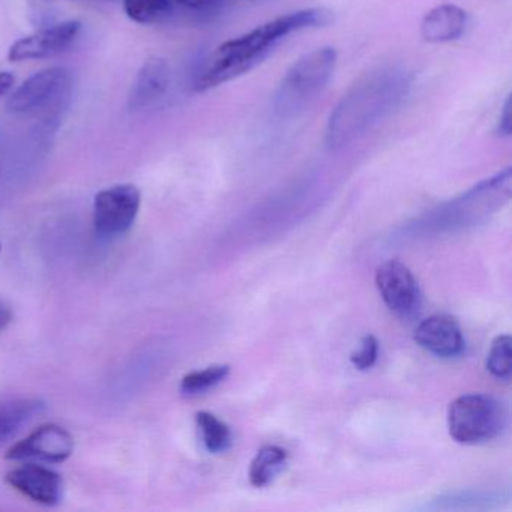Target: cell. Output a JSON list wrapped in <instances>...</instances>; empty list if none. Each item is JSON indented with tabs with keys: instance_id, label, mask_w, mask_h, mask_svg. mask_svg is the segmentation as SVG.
<instances>
[{
	"instance_id": "cell-10",
	"label": "cell",
	"mask_w": 512,
	"mask_h": 512,
	"mask_svg": "<svg viewBox=\"0 0 512 512\" xmlns=\"http://www.w3.org/2000/svg\"><path fill=\"white\" fill-rule=\"evenodd\" d=\"M5 482L23 496L46 506L58 505L64 491L61 475L50 467L37 463L16 467L7 473Z\"/></svg>"
},
{
	"instance_id": "cell-2",
	"label": "cell",
	"mask_w": 512,
	"mask_h": 512,
	"mask_svg": "<svg viewBox=\"0 0 512 512\" xmlns=\"http://www.w3.org/2000/svg\"><path fill=\"white\" fill-rule=\"evenodd\" d=\"M410 88L406 68L382 65L362 74L329 115L325 140L329 148L349 145L382 121Z\"/></svg>"
},
{
	"instance_id": "cell-19",
	"label": "cell",
	"mask_w": 512,
	"mask_h": 512,
	"mask_svg": "<svg viewBox=\"0 0 512 512\" xmlns=\"http://www.w3.org/2000/svg\"><path fill=\"white\" fill-rule=\"evenodd\" d=\"M511 344L509 335H499L491 343L487 356V370L497 379L508 382L511 379Z\"/></svg>"
},
{
	"instance_id": "cell-1",
	"label": "cell",
	"mask_w": 512,
	"mask_h": 512,
	"mask_svg": "<svg viewBox=\"0 0 512 512\" xmlns=\"http://www.w3.org/2000/svg\"><path fill=\"white\" fill-rule=\"evenodd\" d=\"M332 20V11L326 8H305L295 13L283 14L241 37L226 41L209 56L194 82V91H211L250 73L290 35L308 29L325 28Z\"/></svg>"
},
{
	"instance_id": "cell-23",
	"label": "cell",
	"mask_w": 512,
	"mask_h": 512,
	"mask_svg": "<svg viewBox=\"0 0 512 512\" xmlns=\"http://www.w3.org/2000/svg\"><path fill=\"white\" fill-rule=\"evenodd\" d=\"M172 2H176L181 7L188 8V10H202V8L211 5L214 0H172Z\"/></svg>"
},
{
	"instance_id": "cell-25",
	"label": "cell",
	"mask_w": 512,
	"mask_h": 512,
	"mask_svg": "<svg viewBox=\"0 0 512 512\" xmlns=\"http://www.w3.org/2000/svg\"><path fill=\"white\" fill-rule=\"evenodd\" d=\"M0 251H2V244H0Z\"/></svg>"
},
{
	"instance_id": "cell-7",
	"label": "cell",
	"mask_w": 512,
	"mask_h": 512,
	"mask_svg": "<svg viewBox=\"0 0 512 512\" xmlns=\"http://www.w3.org/2000/svg\"><path fill=\"white\" fill-rule=\"evenodd\" d=\"M82 28V22L79 20H67L26 35L11 44L8 49V61L19 64L61 55L76 43Z\"/></svg>"
},
{
	"instance_id": "cell-4",
	"label": "cell",
	"mask_w": 512,
	"mask_h": 512,
	"mask_svg": "<svg viewBox=\"0 0 512 512\" xmlns=\"http://www.w3.org/2000/svg\"><path fill=\"white\" fill-rule=\"evenodd\" d=\"M506 422L505 406L491 395H461L448 410L449 434L463 445L491 442L502 434Z\"/></svg>"
},
{
	"instance_id": "cell-9",
	"label": "cell",
	"mask_w": 512,
	"mask_h": 512,
	"mask_svg": "<svg viewBox=\"0 0 512 512\" xmlns=\"http://www.w3.org/2000/svg\"><path fill=\"white\" fill-rule=\"evenodd\" d=\"M70 73L62 67H50L38 71L26 79L11 95L7 103L8 112L13 115H25L40 109L44 104L61 94L68 86Z\"/></svg>"
},
{
	"instance_id": "cell-8",
	"label": "cell",
	"mask_w": 512,
	"mask_h": 512,
	"mask_svg": "<svg viewBox=\"0 0 512 512\" xmlns=\"http://www.w3.org/2000/svg\"><path fill=\"white\" fill-rule=\"evenodd\" d=\"M74 452V439L64 427L46 424L32 431L26 439L14 443L5 458L11 461L38 460L43 463H64Z\"/></svg>"
},
{
	"instance_id": "cell-5",
	"label": "cell",
	"mask_w": 512,
	"mask_h": 512,
	"mask_svg": "<svg viewBox=\"0 0 512 512\" xmlns=\"http://www.w3.org/2000/svg\"><path fill=\"white\" fill-rule=\"evenodd\" d=\"M142 206V193L133 184L101 190L94 200V227L98 235L115 238L133 227Z\"/></svg>"
},
{
	"instance_id": "cell-18",
	"label": "cell",
	"mask_w": 512,
	"mask_h": 512,
	"mask_svg": "<svg viewBox=\"0 0 512 512\" xmlns=\"http://www.w3.org/2000/svg\"><path fill=\"white\" fill-rule=\"evenodd\" d=\"M229 365H212L205 370L191 371L181 380V392L184 395H197L217 386L229 376Z\"/></svg>"
},
{
	"instance_id": "cell-12",
	"label": "cell",
	"mask_w": 512,
	"mask_h": 512,
	"mask_svg": "<svg viewBox=\"0 0 512 512\" xmlns=\"http://www.w3.org/2000/svg\"><path fill=\"white\" fill-rule=\"evenodd\" d=\"M169 62L160 56H152L143 62L137 71L136 79L128 95V110L130 112H142L148 107L154 106L158 100L164 97L170 86Z\"/></svg>"
},
{
	"instance_id": "cell-3",
	"label": "cell",
	"mask_w": 512,
	"mask_h": 512,
	"mask_svg": "<svg viewBox=\"0 0 512 512\" xmlns=\"http://www.w3.org/2000/svg\"><path fill=\"white\" fill-rule=\"evenodd\" d=\"M335 67L337 50L334 47H320L293 62L272 97L275 113L290 118L310 106L334 76Z\"/></svg>"
},
{
	"instance_id": "cell-14",
	"label": "cell",
	"mask_w": 512,
	"mask_h": 512,
	"mask_svg": "<svg viewBox=\"0 0 512 512\" xmlns=\"http://www.w3.org/2000/svg\"><path fill=\"white\" fill-rule=\"evenodd\" d=\"M46 404L38 398L0 400V443L13 437L20 428L43 412Z\"/></svg>"
},
{
	"instance_id": "cell-13",
	"label": "cell",
	"mask_w": 512,
	"mask_h": 512,
	"mask_svg": "<svg viewBox=\"0 0 512 512\" xmlns=\"http://www.w3.org/2000/svg\"><path fill=\"white\" fill-rule=\"evenodd\" d=\"M467 13L454 4H442L428 11L419 26L425 43L445 44L461 38L466 31Z\"/></svg>"
},
{
	"instance_id": "cell-16",
	"label": "cell",
	"mask_w": 512,
	"mask_h": 512,
	"mask_svg": "<svg viewBox=\"0 0 512 512\" xmlns=\"http://www.w3.org/2000/svg\"><path fill=\"white\" fill-rule=\"evenodd\" d=\"M196 424L202 436L203 445L211 454H221L232 446L229 425L212 415L211 412H197Z\"/></svg>"
},
{
	"instance_id": "cell-11",
	"label": "cell",
	"mask_w": 512,
	"mask_h": 512,
	"mask_svg": "<svg viewBox=\"0 0 512 512\" xmlns=\"http://www.w3.org/2000/svg\"><path fill=\"white\" fill-rule=\"evenodd\" d=\"M416 343L437 358L452 359L463 355L466 340L457 320L448 314H434L415 329Z\"/></svg>"
},
{
	"instance_id": "cell-24",
	"label": "cell",
	"mask_w": 512,
	"mask_h": 512,
	"mask_svg": "<svg viewBox=\"0 0 512 512\" xmlns=\"http://www.w3.org/2000/svg\"><path fill=\"white\" fill-rule=\"evenodd\" d=\"M11 319H13L11 311L5 308L4 305H0V332L10 325Z\"/></svg>"
},
{
	"instance_id": "cell-20",
	"label": "cell",
	"mask_w": 512,
	"mask_h": 512,
	"mask_svg": "<svg viewBox=\"0 0 512 512\" xmlns=\"http://www.w3.org/2000/svg\"><path fill=\"white\" fill-rule=\"evenodd\" d=\"M379 356V341L374 335H365L359 343L358 350L350 356L353 367L359 371H367L376 364Z\"/></svg>"
},
{
	"instance_id": "cell-22",
	"label": "cell",
	"mask_w": 512,
	"mask_h": 512,
	"mask_svg": "<svg viewBox=\"0 0 512 512\" xmlns=\"http://www.w3.org/2000/svg\"><path fill=\"white\" fill-rule=\"evenodd\" d=\"M16 85V76L11 71H0V97H5Z\"/></svg>"
},
{
	"instance_id": "cell-21",
	"label": "cell",
	"mask_w": 512,
	"mask_h": 512,
	"mask_svg": "<svg viewBox=\"0 0 512 512\" xmlns=\"http://www.w3.org/2000/svg\"><path fill=\"white\" fill-rule=\"evenodd\" d=\"M497 134L500 137L511 136V98L505 101V106L500 115L499 124H497Z\"/></svg>"
},
{
	"instance_id": "cell-15",
	"label": "cell",
	"mask_w": 512,
	"mask_h": 512,
	"mask_svg": "<svg viewBox=\"0 0 512 512\" xmlns=\"http://www.w3.org/2000/svg\"><path fill=\"white\" fill-rule=\"evenodd\" d=\"M287 463L286 449L277 445H266L257 451L251 461L250 482L253 487H268Z\"/></svg>"
},
{
	"instance_id": "cell-6",
	"label": "cell",
	"mask_w": 512,
	"mask_h": 512,
	"mask_svg": "<svg viewBox=\"0 0 512 512\" xmlns=\"http://www.w3.org/2000/svg\"><path fill=\"white\" fill-rule=\"evenodd\" d=\"M376 286L386 307L401 319L415 316L421 308V289L409 268L398 260H388L377 268Z\"/></svg>"
},
{
	"instance_id": "cell-17",
	"label": "cell",
	"mask_w": 512,
	"mask_h": 512,
	"mask_svg": "<svg viewBox=\"0 0 512 512\" xmlns=\"http://www.w3.org/2000/svg\"><path fill=\"white\" fill-rule=\"evenodd\" d=\"M125 14L137 25L163 22L172 11V0H122Z\"/></svg>"
}]
</instances>
